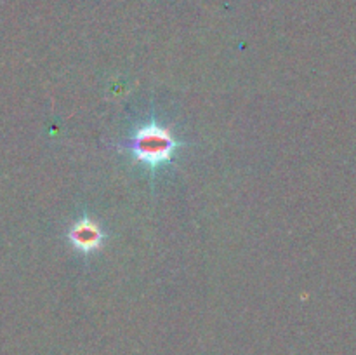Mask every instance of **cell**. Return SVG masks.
<instances>
[{
  "instance_id": "1",
  "label": "cell",
  "mask_w": 356,
  "mask_h": 355,
  "mask_svg": "<svg viewBox=\"0 0 356 355\" xmlns=\"http://www.w3.org/2000/svg\"><path fill=\"white\" fill-rule=\"evenodd\" d=\"M177 145L179 143L172 138V134L165 127L155 124V122H149L148 125L141 127L132 136L129 148L139 162L155 167L163 162H169Z\"/></svg>"
},
{
  "instance_id": "2",
  "label": "cell",
  "mask_w": 356,
  "mask_h": 355,
  "mask_svg": "<svg viewBox=\"0 0 356 355\" xmlns=\"http://www.w3.org/2000/svg\"><path fill=\"white\" fill-rule=\"evenodd\" d=\"M73 246L82 253H92L104 242V233L96 221L89 218H82L70 228L68 233Z\"/></svg>"
}]
</instances>
